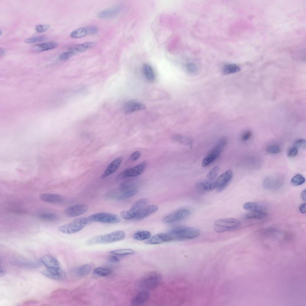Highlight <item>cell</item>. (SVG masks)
Here are the masks:
<instances>
[{
    "mask_svg": "<svg viewBox=\"0 0 306 306\" xmlns=\"http://www.w3.org/2000/svg\"><path fill=\"white\" fill-rule=\"evenodd\" d=\"M173 240H184L194 239L199 236L200 230L197 228L185 226L179 227L170 230L168 233Z\"/></svg>",
    "mask_w": 306,
    "mask_h": 306,
    "instance_id": "6da1fadb",
    "label": "cell"
},
{
    "mask_svg": "<svg viewBox=\"0 0 306 306\" xmlns=\"http://www.w3.org/2000/svg\"><path fill=\"white\" fill-rule=\"evenodd\" d=\"M162 279L160 273L153 271L149 273L142 277L138 281L139 287L143 290H151L157 287L160 284Z\"/></svg>",
    "mask_w": 306,
    "mask_h": 306,
    "instance_id": "7a4b0ae2",
    "label": "cell"
},
{
    "mask_svg": "<svg viewBox=\"0 0 306 306\" xmlns=\"http://www.w3.org/2000/svg\"><path fill=\"white\" fill-rule=\"evenodd\" d=\"M88 218L81 217L76 218L70 223L62 225L58 228L59 232L66 234H71L82 230L87 224Z\"/></svg>",
    "mask_w": 306,
    "mask_h": 306,
    "instance_id": "3957f363",
    "label": "cell"
},
{
    "mask_svg": "<svg viewBox=\"0 0 306 306\" xmlns=\"http://www.w3.org/2000/svg\"><path fill=\"white\" fill-rule=\"evenodd\" d=\"M241 223L238 219L234 218H227L218 219L214 224V228L217 232L221 233L233 231L238 229Z\"/></svg>",
    "mask_w": 306,
    "mask_h": 306,
    "instance_id": "277c9868",
    "label": "cell"
},
{
    "mask_svg": "<svg viewBox=\"0 0 306 306\" xmlns=\"http://www.w3.org/2000/svg\"><path fill=\"white\" fill-rule=\"evenodd\" d=\"M125 236L126 234L124 231H117L93 238L88 240V244H91L111 243L121 240L125 238Z\"/></svg>",
    "mask_w": 306,
    "mask_h": 306,
    "instance_id": "5b68a950",
    "label": "cell"
},
{
    "mask_svg": "<svg viewBox=\"0 0 306 306\" xmlns=\"http://www.w3.org/2000/svg\"><path fill=\"white\" fill-rule=\"evenodd\" d=\"M227 142L226 138L221 137L216 145L209 151L202 162L203 167H206L214 162L220 156Z\"/></svg>",
    "mask_w": 306,
    "mask_h": 306,
    "instance_id": "8992f818",
    "label": "cell"
},
{
    "mask_svg": "<svg viewBox=\"0 0 306 306\" xmlns=\"http://www.w3.org/2000/svg\"><path fill=\"white\" fill-rule=\"evenodd\" d=\"M148 203V201L146 198L138 200L133 204L129 210L120 212V216L121 218L126 220L134 218Z\"/></svg>",
    "mask_w": 306,
    "mask_h": 306,
    "instance_id": "52a82bcc",
    "label": "cell"
},
{
    "mask_svg": "<svg viewBox=\"0 0 306 306\" xmlns=\"http://www.w3.org/2000/svg\"><path fill=\"white\" fill-rule=\"evenodd\" d=\"M89 221L106 223H117L121 220L117 215L106 212H100L89 215L88 217Z\"/></svg>",
    "mask_w": 306,
    "mask_h": 306,
    "instance_id": "ba28073f",
    "label": "cell"
},
{
    "mask_svg": "<svg viewBox=\"0 0 306 306\" xmlns=\"http://www.w3.org/2000/svg\"><path fill=\"white\" fill-rule=\"evenodd\" d=\"M190 211L185 208L181 209L163 218L162 221L165 223H172L183 220L189 216Z\"/></svg>",
    "mask_w": 306,
    "mask_h": 306,
    "instance_id": "9c48e42d",
    "label": "cell"
},
{
    "mask_svg": "<svg viewBox=\"0 0 306 306\" xmlns=\"http://www.w3.org/2000/svg\"><path fill=\"white\" fill-rule=\"evenodd\" d=\"M147 165V162L143 161L134 167L123 171L117 175V179H122L138 176L143 172Z\"/></svg>",
    "mask_w": 306,
    "mask_h": 306,
    "instance_id": "30bf717a",
    "label": "cell"
},
{
    "mask_svg": "<svg viewBox=\"0 0 306 306\" xmlns=\"http://www.w3.org/2000/svg\"><path fill=\"white\" fill-rule=\"evenodd\" d=\"M138 191L134 188L132 189L120 191L117 190H113L108 192L105 195L108 198L117 200H123L132 197L137 194Z\"/></svg>",
    "mask_w": 306,
    "mask_h": 306,
    "instance_id": "8fae6325",
    "label": "cell"
},
{
    "mask_svg": "<svg viewBox=\"0 0 306 306\" xmlns=\"http://www.w3.org/2000/svg\"><path fill=\"white\" fill-rule=\"evenodd\" d=\"M233 176L232 171L228 169L221 175L215 181L216 188L217 192L223 190L228 185Z\"/></svg>",
    "mask_w": 306,
    "mask_h": 306,
    "instance_id": "7c38bea8",
    "label": "cell"
},
{
    "mask_svg": "<svg viewBox=\"0 0 306 306\" xmlns=\"http://www.w3.org/2000/svg\"><path fill=\"white\" fill-rule=\"evenodd\" d=\"M88 208L87 206L85 204H74L67 207L64 211V213L67 217H74L85 213Z\"/></svg>",
    "mask_w": 306,
    "mask_h": 306,
    "instance_id": "4fadbf2b",
    "label": "cell"
},
{
    "mask_svg": "<svg viewBox=\"0 0 306 306\" xmlns=\"http://www.w3.org/2000/svg\"><path fill=\"white\" fill-rule=\"evenodd\" d=\"M42 273L48 278L56 280L63 279L66 276L65 272L60 267L57 268H47L42 271Z\"/></svg>",
    "mask_w": 306,
    "mask_h": 306,
    "instance_id": "5bb4252c",
    "label": "cell"
},
{
    "mask_svg": "<svg viewBox=\"0 0 306 306\" xmlns=\"http://www.w3.org/2000/svg\"><path fill=\"white\" fill-rule=\"evenodd\" d=\"M195 188L199 193L204 194L211 192L216 188L215 181L212 180H204L197 182Z\"/></svg>",
    "mask_w": 306,
    "mask_h": 306,
    "instance_id": "9a60e30c",
    "label": "cell"
},
{
    "mask_svg": "<svg viewBox=\"0 0 306 306\" xmlns=\"http://www.w3.org/2000/svg\"><path fill=\"white\" fill-rule=\"evenodd\" d=\"M145 108V105L142 103L135 100H131L128 101L124 104L123 110L125 114H129L143 110Z\"/></svg>",
    "mask_w": 306,
    "mask_h": 306,
    "instance_id": "2e32d148",
    "label": "cell"
},
{
    "mask_svg": "<svg viewBox=\"0 0 306 306\" xmlns=\"http://www.w3.org/2000/svg\"><path fill=\"white\" fill-rule=\"evenodd\" d=\"M173 240V238L168 233H161L155 235L146 241L149 244H156L168 242Z\"/></svg>",
    "mask_w": 306,
    "mask_h": 306,
    "instance_id": "e0dca14e",
    "label": "cell"
},
{
    "mask_svg": "<svg viewBox=\"0 0 306 306\" xmlns=\"http://www.w3.org/2000/svg\"><path fill=\"white\" fill-rule=\"evenodd\" d=\"M150 293L148 290H142L140 291L132 298L131 304L133 306H139L145 303L148 301Z\"/></svg>",
    "mask_w": 306,
    "mask_h": 306,
    "instance_id": "ac0fdd59",
    "label": "cell"
},
{
    "mask_svg": "<svg viewBox=\"0 0 306 306\" xmlns=\"http://www.w3.org/2000/svg\"><path fill=\"white\" fill-rule=\"evenodd\" d=\"M123 160V157L120 156L114 160L106 168L101 175V178H105L115 172L119 167Z\"/></svg>",
    "mask_w": 306,
    "mask_h": 306,
    "instance_id": "d6986e66",
    "label": "cell"
},
{
    "mask_svg": "<svg viewBox=\"0 0 306 306\" xmlns=\"http://www.w3.org/2000/svg\"><path fill=\"white\" fill-rule=\"evenodd\" d=\"M158 209L155 205H150L145 206L134 218L136 220H140L154 213Z\"/></svg>",
    "mask_w": 306,
    "mask_h": 306,
    "instance_id": "ffe728a7",
    "label": "cell"
},
{
    "mask_svg": "<svg viewBox=\"0 0 306 306\" xmlns=\"http://www.w3.org/2000/svg\"><path fill=\"white\" fill-rule=\"evenodd\" d=\"M282 181L280 178L273 177H269L264 180L263 186L266 189H275L281 186Z\"/></svg>",
    "mask_w": 306,
    "mask_h": 306,
    "instance_id": "44dd1931",
    "label": "cell"
},
{
    "mask_svg": "<svg viewBox=\"0 0 306 306\" xmlns=\"http://www.w3.org/2000/svg\"><path fill=\"white\" fill-rule=\"evenodd\" d=\"M42 263L47 268L59 267L60 264L57 259L54 256L50 255L43 256L40 259Z\"/></svg>",
    "mask_w": 306,
    "mask_h": 306,
    "instance_id": "7402d4cb",
    "label": "cell"
},
{
    "mask_svg": "<svg viewBox=\"0 0 306 306\" xmlns=\"http://www.w3.org/2000/svg\"><path fill=\"white\" fill-rule=\"evenodd\" d=\"M57 45L58 44L56 42H48L35 45L32 47V49L35 52H41L55 48Z\"/></svg>",
    "mask_w": 306,
    "mask_h": 306,
    "instance_id": "603a6c76",
    "label": "cell"
},
{
    "mask_svg": "<svg viewBox=\"0 0 306 306\" xmlns=\"http://www.w3.org/2000/svg\"><path fill=\"white\" fill-rule=\"evenodd\" d=\"M40 199L43 201L51 203H56L62 200L61 195L54 194L42 193L39 195Z\"/></svg>",
    "mask_w": 306,
    "mask_h": 306,
    "instance_id": "cb8c5ba5",
    "label": "cell"
},
{
    "mask_svg": "<svg viewBox=\"0 0 306 306\" xmlns=\"http://www.w3.org/2000/svg\"><path fill=\"white\" fill-rule=\"evenodd\" d=\"M243 207L244 209L250 211H263L265 209L264 205L257 202H248L244 204Z\"/></svg>",
    "mask_w": 306,
    "mask_h": 306,
    "instance_id": "d4e9b609",
    "label": "cell"
},
{
    "mask_svg": "<svg viewBox=\"0 0 306 306\" xmlns=\"http://www.w3.org/2000/svg\"><path fill=\"white\" fill-rule=\"evenodd\" d=\"M120 9L119 7H114L104 10L98 13L97 16L100 18H106L113 16L120 12Z\"/></svg>",
    "mask_w": 306,
    "mask_h": 306,
    "instance_id": "484cf974",
    "label": "cell"
},
{
    "mask_svg": "<svg viewBox=\"0 0 306 306\" xmlns=\"http://www.w3.org/2000/svg\"><path fill=\"white\" fill-rule=\"evenodd\" d=\"M143 71L146 78L150 82H153L155 79V75L152 67L148 64H145L143 66Z\"/></svg>",
    "mask_w": 306,
    "mask_h": 306,
    "instance_id": "4316f807",
    "label": "cell"
},
{
    "mask_svg": "<svg viewBox=\"0 0 306 306\" xmlns=\"http://www.w3.org/2000/svg\"><path fill=\"white\" fill-rule=\"evenodd\" d=\"M91 267L89 264L82 265L77 268L75 270V274L79 277H85L90 272Z\"/></svg>",
    "mask_w": 306,
    "mask_h": 306,
    "instance_id": "83f0119b",
    "label": "cell"
},
{
    "mask_svg": "<svg viewBox=\"0 0 306 306\" xmlns=\"http://www.w3.org/2000/svg\"><path fill=\"white\" fill-rule=\"evenodd\" d=\"M267 216V214L263 211H250L246 213L244 216L245 219H257L264 218Z\"/></svg>",
    "mask_w": 306,
    "mask_h": 306,
    "instance_id": "f1b7e54d",
    "label": "cell"
},
{
    "mask_svg": "<svg viewBox=\"0 0 306 306\" xmlns=\"http://www.w3.org/2000/svg\"><path fill=\"white\" fill-rule=\"evenodd\" d=\"M240 68L235 64H231L225 65L223 68V73L226 74L235 73L239 71Z\"/></svg>",
    "mask_w": 306,
    "mask_h": 306,
    "instance_id": "f546056e",
    "label": "cell"
},
{
    "mask_svg": "<svg viewBox=\"0 0 306 306\" xmlns=\"http://www.w3.org/2000/svg\"><path fill=\"white\" fill-rule=\"evenodd\" d=\"M151 234L150 232L147 231H141L137 232L133 235V238L138 241H143L149 238Z\"/></svg>",
    "mask_w": 306,
    "mask_h": 306,
    "instance_id": "4dcf8cb0",
    "label": "cell"
},
{
    "mask_svg": "<svg viewBox=\"0 0 306 306\" xmlns=\"http://www.w3.org/2000/svg\"><path fill=\"white\" fill-rule=\"evenodd\" d=\"M88 34L86 27H81L76 29L73 31L71 34V36L74 38H79L83 37Z\"/></svg>",
    "mask_w": 306,
    "mask_h": 306,
    "instance_id": "1f68e13d",
    "label": "cell"
},
{
    "mask_svg": "<svg viewBox=\"0 0 306 306\" xmlns=\"http://www.w3.org/2000/svg\"><path fill=\"white\" fill-rule=\"evenodd\" d=\"M95 45V43L93 42H86L79 44L76 46L75 50L79 53H83L87 49L93 47Z\"/></svg>",
    "mask_w": 306,
    "mask_h": 306,
    "instance_id": "d6a6232c",
    "label": "cell"
},
{
    "mask_svg": "<svg viewBox=\"0 0 306 306\" xmlns=\"http://www.w3.org/2000/svg\"><path fill=\"white\" fill-rule=\"evenodd\" d=\"M110 253L116 255L123 256L133 254L135 252L131 249H123L112 250Z\"/></svg>",
    "mask_w": 306,
    "mask_h": 306,
    "instance_id": "836d02e7",
    "label": "cell"
},
{
    "mask_svg": "<svg viewBox=\"0 0 306 306\" xmlns=\"http://www.w3.org/2000/svg\"><path fill=\"white\" fill-rule=\"evenodd\" d=\"M305 178L302 175L297 174L294 176L290 181L291 184L293 186H296L301 185L305 182Z\"/></svg>",
    "mask_w": 306,
    "mask_h": 306,
    "instance_id": "e575fe53",
    "label": "cell"
},
{
    "mask_svg": "<svg viewBox=\"0 0 306 306\" xmlns=\"http://www.w3.org/2000/svg\"><path fill=\"white\" fill-rule=\"evenodd\" d=\"M93 272L97 275L101 276H106L110 275L111 271L109 269L98 267L94 269Z\"/></svg>",
    "mask_w": 306,
    "mask_h": 306,
    "instance_id": "d590c367",
    "label": "cell"
},
{
    "mask_svg": "<svg viewBox=\"0 0 306 306\" xmlns=\"http://www.w3.org/2000/svg\"><path fill=\"white\" fill-rule=\"evenodd\" d=\"M46 37L44 35L34 36L26 39L25 42L28 44H32L42 42L46 39Z\"/></svg>",
    "mask_w": 306,
    "mask_h": 306,
    "instance_id": "8d00e7d4",
    "label": "cell"
},
{
    "mask_svg": "<svg viewBox=\"0 0 306 306\" xmlns=\"http://www.w3.org/2000/svg\"><path fill=\"white\" fill-rule=\"evenodd\" d=\"M219 170L218 166H215L211 169L207 175V178L209 180H213L217 177Z\"/></svg>",
    "mask_w": 306,
    "mask_h": 306,
    "instance_id": "74e56055",
    "label": "cell"
},
{
    "mask_svg": "<svg viewBox=\"0 0 306 306\" xmlns=\"http://www.w3.org/2000/svg\"><path fill=\"white\" fill-rule=\"evenodd\" d=\"M39 217L42 219L48 221H53L57 218L56 215L52 213H45L40 215Z\"/></svg>",
    "mask_w": 306,
    "mask_h": 306,
    "instance_id": "f35d334b",
    "label": "cell"
},
{
    "mask_svg": "<svg viewBox=\"0 0 306 306\" xmlns=\"http://www.w3.org/2000/svg\"><path fill=\"white\" fill-rule=\"evenodd\" d=\"M267 152L273 154L279 153L280 152V149L279 146L273 145L269 146L267 149Z\"/></svg>",
    "mask_w": 306,
    "mask_h": 306,
    "instance_id": "ab89813d",
    "label": "cell"
},
{
    "mask_svg": "<svg viewBox=\"0 0 306 306\" xmlns=\"http://www.w3.org/2000/svg\"><path fill=\"white\" fill-rule=\"evenodd\" d=\"M75 55L74 53L69 51L62 53L59 56V59L61 60H66L73 57Z\"/></svg>",
    "mask_w": 306,
    "mask_h": 306,
    "instance_id": "60d3db41",
    "label": "cell"
},
{
    "mask_svg": "<svg viewBox=\"0 0 306 306\" xmlns=\"http://www.w3.org/2000/svg\"><path fill=\"white\" fill-rule=\"evenodd\" d=\"M298 152V148L295 146L290 147L287 151V156L290 157H293L297 154Z\"/></svg>",
    "mask_w": 306,
    "mask_h": 306,
    "instance_id": "b9f144b4",
    "label": "cell"
},
{
    "mask_svg": "<svg viewBox=\"0 0 306 306\" xmlns=\"http://www.w3.org/2000/svg\"><path fill=\"white\" fill-rule=\"evenodd\" d=\"M50 27V26L48 25H36L35 27L36 31L39 33L44 32Z\"/></svg>",
    "mask_w": 306,
    "mask_h": 306,
    "instance_id": "7bdbcfd3",
    "label": "cell"
},
{
    "mask_svg": "<svg viewBox=\"0 0 306 306\" xmlns=\"http://www.w3.org/2000/svg\"><path fill=\"white\" fill-rule=\"evenodd\" d=\"M295 146L298 148H305L306 146V140L303 139L296 140L294 143Z\"/></svg>",
    "mask_w": 306,
    "mask_h": 306,
    "instance_id": "ee69618b",
    "label": "cell"
},
{
    "mask_svg": "<svg viewBox=\"0 0 306 306\" xmlns=\"http://www.w3.org/2000/svg\"><path fill=\"white\" fill-rule=\"evenodd\" d=\"M186 69L187 71L191 73H195L197 71V67L195 65L192 63H189L186 65Z\"/></svg>",
    "mask_w": 306,
    "mask_h": 306,
    "instance_id": "f6af8a7d",
    "label": "cell"
},
{
    "mask_svg": "<svg viewBox=\"0 0 306 306\" xmlns=\"http://www.w3.org/2000/svg\"><path fill=\"white\" fill-rule=\"evenodd\" d=\"M141 153L139 151H135L131 155L129 158L132 161H134L137 160L141 156Z\"/></svg>",
    "mask_w": 306,
    "mask_h": 306,
    "instance_id": "bcb514c9",
    "label": "cell"
},
{
    "mask_svg": "<svg viewBox=\"0 0 306 306\" xmlns=\"http://www.w3.org/2000/svg\"><path fill=\"white\" fill-rule=\"evenodd\" d=\"M87 31L88 34H93L96 33L98 29L95 26H90L86 27Z\"/></svg>",
    "mask_w": 306,
    "mask_h": 306,
    "instance_id": "7dc6e473",
    "label": "cell"
},
{
    "mask_svg": "<svg viewBox=\"0 0 306 306\" xmlns=\"http://www.w3.org/2000/svg\"><path fill=\"white\" fill-rule=\"evenodd\" d=\"M252 135V133L250 131H247L245 132L242 135L241 140L243 141H246L249 140Z\"/></svg>",
    "mask_w": 306,
    "mask_h": 306,
    "instance_id": "c3c4849f",
    "label": "cell"
},
{
    "mask_svg": "<svg viewBox=\"0 0 306 306\" xmlns=\"http://www.w3.org/2000/svg\"><path fill=\"white\" fill-rule=\"evenodd\" d=\"M108 260L111 262L114 263H118L120 261L119 259L115 256H110L108 258Z\"/></svg>",
    "mask_w": 306,
    "mask_h": 306,
    "instance_id": "681fc988",
    "label": "cell"
},
{
    "mask_svg": "<svg viewBox=\"0 0 306 306\" xmlns=\"http://www.w3.org/2000/svg\"><path fill=\"white\" fill-rule=\"evenodd\" d=\"M300 212L302 214L306 213V204L303 203L300 205L299 208Z\"/></svg>",
    "mask_w": 306,
    "mask_h": 306,
    "instance_id": "f907efd6",
    "label": "cell"
},
{
    "mask_svg": "<svg viewBox=\"0 0 306 306\" xmlns=\"http://www.w3.org/2000/svg\"><path fill=\"white\" fill-rule=\"evenodd\" d=\"M38 302L35 300H31L25 301L23 303L26 305L37 304Z\"/></svg>",
    "mask_w": 306,
    "mask_h": 306,
    "instance_id": "816d5d0a",
    "label": "cell"
},
{
    "mask_svg": "<svg viewBox=\"0 0 306 306\" xmlns=\"http://www.w3.org/2000/svg\"><path fill=\"white\" fill-rule=\"evenodd\" d=\"M7 271L3 267L0 268V276L2 277L4 276L6 274Z\"/></svg>",
    "mask_w": 306,
    "mask_h": 306,
    "instance_id": "f5cc1de1",
    "label": "cell"
},
{
    "mask_svg": "<svg viewBox=\"0 0 306 306\" xmlns=\"http://www.w3.org/2000/svg\"><path fill=\"white\" fill-rule=\"evenodd\" d=\"M301 197L302 199L304 201H306V189L303 190L301 193Z\"/></svg>",
    "mask_w": 306,
    "mask_h": 306,
    "instance_id": "db71d44e",
    "label": "cell"
},
{
    "mask_svg": "<svg viewBox=\"0 0 306 306\" xmlns=\"http://www.w3.org/2000/svg\"><path fill=\"white\" fill-rule=\"evenodd\" d=\"M5 53L4 50L3 49H0V54L1 55H4Z\"/></svg>",
    "mask_w": 306,
    "mask_h": 306,
    "instance_id": "11a10c76",
    "label": "cell"
}]
</instances>
